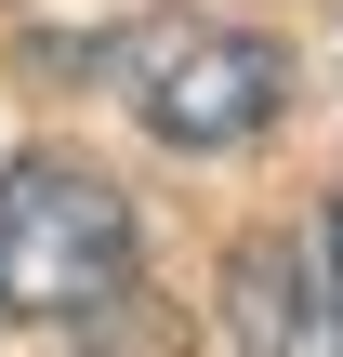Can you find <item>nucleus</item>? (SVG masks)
Returning a JSON list of instances; mask_svg holds the SVG:
<instances>
[{
    "label": "nucleus",
    "instance_id": "obj_3",
    "mask_svg": "<svg viewBox=\"0 0 343 357\" xmlns=\"http://www.w3.org/2000/svg\"><path fill=\"white\" fill-rule=\"evenodd\" d=\"M225 331H238V357H343V291H330V265H304V238H238Z\"/></svg>",
    "mask_w": 343,
    "mask_h": 357
},
{
    "label": "nucleus",
    "instance_id": "obj_4",
    "mask_svg": "<svg viewBox=\"0 0 343 357\" xmlns=\"http://www.w3.org/2000/svg\"><path fill=\"white\" fill-rule=\"evenodd\" d=\"M330 291H343V199H330Z\"/></svg>",
    "mask_w": 343,
    "mask_h": 357
},
{
    "label": "nucleus",
    "instance_id": "obj_1",
    "mask_svg": "<svg viewBox=\"0 0 343 357\" xmlns=\"http://www.w3.org/2000/svg\"><path fill=\"white\" fill-rule=\"evenodd\" d=\"M132 291V199L79 159L0 172V318H106Z\"/></svg>",
    "mask_w": 343,
    "mask_h": 357
},
{
    "label": "nucleus",
    "instance_id": "obj_2",
    "mask_svg": "<svg viewBox=\"0 0 343 357\" xmlns=\"http://www.w3.org/2000/svg\"><path fill=\"white\" fill-rule=\"evenodd\" d=\"M106 66H119L132 119H145L159 146H251V132L291 106V53L251 40V26H212V13H159V26H132Z\"/></svg>",
    "mask_w": 343,
    "mask_h": 357
}]
</instances>
